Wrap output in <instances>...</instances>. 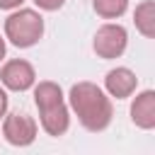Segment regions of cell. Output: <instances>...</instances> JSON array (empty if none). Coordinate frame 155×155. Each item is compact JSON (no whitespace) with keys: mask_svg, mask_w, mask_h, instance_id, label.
I'll return each mask as SVG.
<instances>
[{"mask_svg":"<svg viewBox=\"0 0 155 155\" xmlns=\"http://www.w3.org/2000/svg\"><path fill=\"white\" fill-rule=\"evenodd\" d=\"M68 107L73 109V114L78 116V121L82 124V128L99 133L104 131L111 119H114V104L111 97L94 82L82 80L75 82L68 92Z\"/></svg>","mask_w":155,"mask_h":155,"instance_id":"obj_1","label":"cell"},{"mask_svg":"<svg viewBox=\"0 0 155 155\" xmlns=\"http://www.w3.org/2000/svg\"><path fill=\"white\" fill-rule=\"evenodd\" d=\"M34 104L39 109V124L48 136L58 138L70 128V109L58 82L53 80L34 82Z\"/></svg>","mask_w":155,"mask_h":155,"instance_id":"obj_2","label":"cell"},{"mask_svg":"<svg viewBox=\"0 0 155 155\" xmlns=\"http://www.w3.org/2000/svg\"><path fill=\"white\" fill-rule=\"evenodd\" d=\"M2 36L17 48H29V46L39 44V39L44 36V17L36 10L17 7L5 19V34Z\"/></svg>","mask_w":155,"mask_h":155,"instance_id":"obj_3","label":"cell"},{"mask_svg":"<svg viewBox=\"0 0 155 155\" xmlns=\"http://www.w3.org/2000/svg\"><path fill=\"white\" fill-rule=\"evenodd\" d=\"M128 46V31L116 24V22H104L97 31H94V39H92V48L99 58L104 61H114L119 56H124Z\"/></svg>","mask_w":155,"mask_h":155,"instance_id":"obj_4","label":"cell"},{"mask_svg":"<svg viewBox=\"0 0 155 155\" xmlns=\"http://www.w3.org/2000/svg\"><path fill=\"white\" fill-rule=\"evenodd\" d=\"M39 126L29 114H5L2 116V138L15 148H27L36 140Z\"/></svg>","mask_w":155,"mask_h":155,"instance_id":"obj_5","label":"cell"},{"mask_svg":"<svg viewBox=\"0 0 155 155\" xmlns=\"http://www.w3.org/2000/svg\"><path fill=\"white\" fill-rule=\"evenodd\" d=\"M0 82L5 90H12V92H27L34 87L36 82V70L29 61L24 58H12L7 63H2L0 68Z\"/></svg>","mask_w":155,"mask_h":155,"instance_id":"obj_6","label":"cell"},{"mask_svg":"<svg viewBox=\"0 0 155 155\" xmlns=\"http://www.w3.org/2000/svg\"><path fill=\"white\" fill-rule=\"evenodd\" d=\"M138 90V78L131 68L126 65H119V68H111L107 75H104V92L109 97H116V99H128L133 92Z\"/></svg>","mask_w":155,"mask_h":155,"instance_id":"obj_7","label":"cell"},{"mask_svg":"<svg viewBox=\"0 0 155 155\" xmlns=\"http://www.w3.org/2000/svg\"><path fill=\"white\" fill-rule=\"evenodd\" d=\"M131 121L143 131L155 128V92L153 90H143L136 94V99L131 102Z\"/></svg>","mask_w":155,"mask_h":155,"instance_id":"obj_8","label":"cell"},{"mask_svg":"<svg viewBox=\"0 0 155 155\" xmlns=\"http://www.w3.org/2000/svg\"><path fill=\"white\" fill-rule=\"evenodd\" d=\"M133 22H136V29L145 39H153L155 36V2L153 0H143L140 5H136Z\"/></svg>","mask_w":155,"mask_h":155,"instance_id":"obj_9","label":"cell"},{"mask_svg":"<svg viewBox=\"0 0 155 155\" xmlns=\"http://www.w3.org/2000/svg\"><path fill=\"white\" fill-rule=\"evenodd\" d=\"M92 10L102 19H119L128 10V0H92Z\"/></svg>","mask_w":155,"mask_h":155,"instance_id":"obj_10","label":"cell"},{"mask_svg":"<svg viewBox=\"0 0 155 155\" xmlns=\"http://www.w3.org/2000/svg\"><path fill=\"white\" fill-rule=\"evenodd\" d=\"M34 5L39 10H44V12H56V10H61L65 5V0H34Z\"/></svg>","mask_w":155,"mask_h":155,"instance_id":"obj_11","label":"cell"},{"mask_svg":"<svg viewBox=\"0 0 155 155\" xmlns=\"http://www.w3.org/2000/svg\"><path fill=\"white\" fill-rule=\"evenodd\" d=\"M24 0H0V10H17L22 7Z\"/></svg>","mask_w":155,"mask_h":155,"instance_id":"obj_12","label":"cell"},{"mask_svg":"<svg viewBox=\"0 0 155 155\" xmlns=\"http://www.w3.org/2000/svg\"><path fill=\"white\" fill-rule=\"evenodd\" d=\"M7 114V92H5V87L0 85V119Z\"/></svg>","mask_w":155,"mask_h":155,"instance_id":"obj_13","label":"cell"},{"mask_svg":"<svg viewBox=\"0 0 155 155\" xmlns=\"http://www.w3.org/2000/svg\"><path fill=\"white\" fill-rule=\"evenodd\" d=\"M5 51H7V44H5V36L0 34V63H2V58H5Z\"/></svg>","mask_w":155,"mask_h":155,"instance_id":"obj_14","label":"cell"}]
</instances>
